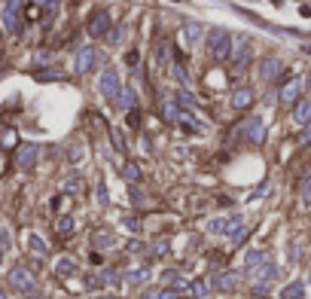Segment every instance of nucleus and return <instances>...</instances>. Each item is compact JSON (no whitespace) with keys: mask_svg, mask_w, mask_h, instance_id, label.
<instances>
[{"mask_svg":"<svg viewBox=\"0 0 311 299\" xmlns=\"http://www.w3.org/2000/svg\"><path fill=\"white\" fill-rule=\"evenodd\" d=\"M208 52L214 61H229L232 52V34L226 28H211L208 31Z\"/></svg>","mask_w":311,"mask_h":299,"instance_id":"nucleus-1","label":"nucleus"},{"mask_svg":"<svg viewBox=\"0 0 311 299\" xmlns=\"http://www.w3.org/2000/svg\"><path fill=\"white\" fill-rule=\"evenodd\" d=\"M98 89H101V95L116 107L119 104V95H122V83H119V73H116L113 67H107L101 77H98Z\"/></svg>","mask_w":311,"mask_h":299,"instance_id":"nucleus-2","label":"nucleus"},{"mask_svg":"<svg viewBox=\"0 0 311 299\" xmlns=\"http://www.w3.org/2000/svg\"><path fill=\"white\" fill-rule=\"evenodd\" d=\"M95 61H98V49H95V46H83V49H76V55H73V73L86 77V73L95 67Z\"/></svg>","mask_w":311,"mask_h":299,"instance_id":"nucleus-3","label":"nucleus"},{"mask_svg":"<svg viewBox=\"0 0 311 299\" xmlns=\"http://www.w3.org/2000/svg\"><path fill=\"white\" fill-rule=\"evenodd\" d=\"M86 31H89V37H107L110 34V13L107 10H95L89 16V22H86Z\"/></svg>","mask_w":311,"mask_h":299,"instance_id":"nucleus-4","label":"nucleus"},{"mask_svg":"<svg viewBox=\"0 0 311 299\" xmlns=\"http://www.w3.org/2000/svg\"><path fill=\"white\" fill-rule=\"evenodd\" d=\"M10 284H13L19 293H34V290H37L34 275H31V269H25V266H16V269L10 272Z\"/></svg>","mask_w":311,"mask_h":299,"instance_id":"nucleus-5","label":"nucleus"},{"mask_svg":"<svg viewBox=\"0 0 311 299\" xmlns=\"http://www.w3.org/2000/svg\"><path fill=\"white\" fill-rule=\"evenodd\" d=\"M302 86H305V80H302V77H290V80L281 86V92H278L281 104H284V107H293V104H296V98H299V92H302Z\"/></svg>","mask_w":311,"mask_h":299,"instance_id":"nucleus-6","label":"nucleus"},{"mask_svg":"<svg viewBox=\"0 0 311 299\" xmlns=\"http://www.w3.org/2000/svg\"><path fill=\"white\" fill-rule=\"evenodd\" d=\"M19 10H22V0H7L4 4V25L10 34H22V25H19Z\"/></svg>","mask_w":311,"mask_h":299,"instance_id":"nucleus-7","label":"nucleus"},{"mask_svg":"<svg viewBox=\"0 0 311 299\" xmlns=\"http://www.w3.org/2000/svg\"><path fill=\"white\" fill-rule=\"evenodd\" d=\"M37 156H40V146H37V143H25V146L16 150V165L22 171H31L37 165Z\"/></svg>","mask_w":311,"mask_h":299,"instance_id":"nucleus-8","label":"nucleus"},{"mask_svg":"<svg viewBox=\"0 0 311 299\" xmlns=\"http://www.w3.org/2000/svg\"><path fill=\"white\" fill-rule=\"evenodd\" d=\"M241 134L247 137V143H262V137H265V125H262V119H259V116H250V119L241 125Z\"/></svg>","mask_w":311,"mask_h":299,"instance_id":"nucleus-9","label":"nucleus"},{"mask_svg":"<svg viewBox=\"0 0 311 299\" xmlns=\"http://www.w3.org/2000/svg\"><path fill=\"white\" fill-rule=\"evenodd\" d=\"M281 58H262L259 61V80L262 83H275L278 80V73H281Z\"/></svg>","mask_w":311,"mask_h":299,"instance_id":"nucleus-10","label":"nucleus"},{"mask_svg":"<svg viewBox=\"0 0 311 299\" xmlns=\"http://www.w3.org/2000/svg\"><path fill=\"white\" fill-rule=\"evenodd\" d=\"M253 98H256L253 86H238L235 92H232V110H247L253 104Z\"/></svg>","mask_w":311,"mask_h":299,"instance_id":"nucleus-11","label":"nucleus"},{"mask_svg":"<svg viewBox=\"0 0 311 299\" xmlns=\"http://www.w3.org/2000/svg\"><path fill=\"white\" fill-rule=\"evenodd\" d=\"M122 110V113H131V110H137V95L131 86H122V95H119V104H116Z\"/></svg>","mask_w":311,"mask_h":299,"instance_id":"nucleus-12","label":"nucleus"},{"mask_svg":"<svg viewBox=\"0 0 311 299\" xmlns=\"http://www.w3.org/2000/svg\"><path fill=\"white\" fill-rule=\"evenodd\" d=\"M199 40H202V28L192 25V22H186V25H183V43H186L189 49H196Z\"/></svg>","mask_w":311,"mask_h":299,"instance_id":"nucleus-13","label":"nucleus"},{"mask_svg":"<svg viewBox=\"0 0 311 299\" xmlns=\"http://www.w3.org/2000/svg\"><path fill=\"white\" fill-rule=\"evenodd\" d=\"M265 263H268V253H265V250H250V253H247V259H244V269H247V272H253L256 266H265Z\"/></svg>","mask_w":311,"mask_h":299,"instance_id":"nucleus-14","label":"nucleus"},{"mask_svg":"<svg viewBox=\"0 0 311 299\" xmlns=\"http://www.w3.org/2000/svg\"><path fill=\"white\" fill-rule=\"evenodd\" d=\"M293 122H299V125L311 122V101H299V104H296V110H293Z\"/></svg>","mask_w":311,"mask_h":299,"instance_id":"nucleus-15","label":"nucleus"},{"mask_svg":"<svg viewBox=\"0 0 311 299\" xmlns=\"http://www.w3.org/2000/svg\"><path fill=\"white\" fill-rule=\"evenodd\" d=\"M73 229H76V223H73V217H58V223H55V232H58L61 238L73 235Z\"/></svg>","mask_w":311,"mask_h":299,"instance_id":"nucleus-16","label":"nucleus"},{"mask_svg":"<svg viewBox=\"0 0 311 299\" xmlns=\"http://www.w3.org/2000/svg\"><path fill=\"white\" fill-rule=\"evenodd\" d=\"M122 177H125L128 183H140V177H143V174H140V165H137V162H125V165H122Z\"/></svg>","mask_w":311,"mask_h":299,"instance_id":"nucleus-17","label":"nucleus"},{"mask_svg":"<svg viewBox=\"0 0 311 299\" xmlns=\"http://www.w3.org/2000/svg\"><path fill=\"white\" fill-rule=\"evenodd\" d=\"M217 287H220V290H235V287H238V275H235V272L220 275V278H217Z\"/></svg>","mask_w":311,"mask_h":299,"instance_id":"nucleus-18","label":"nucleus"},{"mask_svg":"<svg viewBox=\"0 0 311 299\" xmlns=\"http://www.w3.org/2000/svg\"><path fill=\"white\" fill-rule=\"evenodd\" d=\"M76 272V263H73V256H61L58 263H55V275H70Z\"/></svg>","mask_w":311,"mask_h":299,"instance_id":"nucleus-19","label":"nucleus"},{"mask_svg":"<svg viewBox=\"0 0 311 299\" xmlns=\"http://www.w3.org/2000/svg\"><path fill=\"white\" fill-rule=\"evenodd\" d=\"M125 40V25H116V28H110V34H107V43L110 46H119Z\"/></svg>","mask_w":311,"mask_h":299,"instance_id":"nucleus-20","label":"nucleus"},{"mask_svg":"<svg viewBox=\"0 0 311 299\" xmlns=\"http://www.w3.org/2000/svg\"><path fill=\"white\" fill-rule=\"evenodd\" d=\"M92 241H95V247H101V250H104V247H113V244H116L113 232H104V229H101V232H95V238H92Z\"/></svg>","mask_w":311,"mask_h":299,"instance_id":"nucleus-21","label":"nucleus"},{"mask_svg":"<svg viewBox=\"0 0 311 299\" xmlns=\"http://www.w3.org/2000/svg\"><path fill=\"white\" fill-rule=\"evenodd\" d=\"M226 229H229V220H223V217H217V220L208 223V232L211 235H226Z\"/></svg>","mask_w":311,"mask_h":299,"instance_id":"nucleus-22","label":"nucleus"},{"mask_svg":"<svg viewBox=\"0 0 311 299\" xmlns=\"http://www.w3.org/2000/svg\"><path fill=\"white\" fill-rule=\"evenodd\" d=\"M302 293H305L302 281H296V284H290V287H284V290H281V296H284V299H302Z\"/></svg>","mask_w":311,"mask_h":299,"instance_id":"nucleus-23","label":"nucleus"},{"mask_svg":"<svg viewBox=\"0 0 311 299\" xmlns=\"http://www.w3.org/2000/svg\"><path fill=\"white\" fill-rule=\"evenodd\" d=\"M28 244H31V250L37 253V256H46L49 250H46V244H43V238L40 235H28Z\"/></svg>","mask_w":311,"mask_h":299,"instance_id":"nucleus-24","label":"nucleus"},{"mask_svg":"<svg viewBox=\"0 0 311 299\" xmlns=\"http://www.w3.org/2000/svg\"><path fill=\"white\" fill-rule=\"evenodd\" d=\"M174 104H183V107H199V101L192 98V95H189L186 89H180V92L174 95Z\"/></svg>","mask_w":311,"mask_h":299,"instance_id":"nucleus-25","label":"nucleus"},{"mask_svg":"<svg viewBox=\"0 0 311 299\" xmlns=\"http://www.w3.org/2000/svg\"><path fill=\"white\" fill-rule=\"evenodd\" d=\"M171 73H174V80H177L183 89L189 86V77H186V70H183V64H180V61H177V64H171Z\"/></svg>","mask_w":311,"mask_h":299,"instance_id":"nucleus-26","label":"nucleus"},{"mask_svg":"<svg viewBox=\"0 0 311 299\" xmlns=\"http://www.w3.org/2000/svg\"><path fill=\"white\" fill-rule=\"evenodd\" d=\"M110 134H113V146L119 150V153H125L128 150V143H125V137H122V131L119 128H110Z\"/></svg>","mask_w":311,"mask_h":299,"instance_id":"nucleus-27","label":"nucleus"},{"mask_svg":"<svg viewBox=\"0 0 311 299\" xmlns=\"http://www.w3.org/2000/svg\"><path fill=\"white\" fill-rule=\"evenodd\" d=\"M208 290H211V287H208L205 281H196V284H189V293H192V296H196V299H202V296H208Z\"/></svg>","mask_w":311,"mask_h":299,"instance_id":"nucleus-28","label":"nucleus"},{"mask_svg":"<svg viewBox=\"0 0 311 299\" xmlns=\"http://www.w3.org/2000/svg\"><path fill=\"white\" fill-rule=\"evenodd\" d=\"M302 202L311 208V168H308V174H305V183H302Z\"/></svg>","mask_w":311,"mask_h":299,"instance_id":"nucleus-29","label":"nucleus"},{"mask_svg":"<svg viewBox=\"0 0 311 299\" xmlns=\"http://www.w3.org/2000/svg\"><path fill=\"white\" fill-rule=\"evenodd\" d=\"M61 190H64V193H80V180H76V177H67Z\"/></svg>","mask_w":311,"mask_h":299,"instance_id":"nucleus-30","label":"nucleus"},{"mask_svg":"<svg viewBox=\"0 0 311 299\" xmlns=\"http://www.w3.org/2000/svg\"><path fill=\"white\" fill-rule=\"evenodd\" d=\"M37 7H43V13H55L58 10V0H34Z\"/></svg>","mask_w":311,"mask_h":299,"instance_id":"nucleus-31","label":"nucleus"},{"mask_svg":"<svg viewBox=\"0 0 311 299\" xmlns=\"http://www.w3.org/2000/svg\"><path fill=\"white\" fill-rule=\"evenodd\" d=\"M125 278H128V281H131V284H140V281H143V278H146V272H143V269H134V272H128V275H125Z\"/></svg>","mask_w":311,"mask_h":299,"instance_id":"nucleus-32","label":"nucleus"},{"mask_svg":"<svg viewBox=\"0 0 311 299\" xmlns=\"http://www.w3.org/2000/svg\"><path fill=\"white\" fill-rule=\"evenodd\" d=\"M37 80H64V73H58V70H46V73H37Z\"/></svg>","mask_w":311,"mask_h":299,"instance_id":"nucleus-33","label":"nucleus"},{"mask_svg":"<svg viewBox=\"0 0 311 299\" xmlns=\"http://www.w3.org/2000/svg\"><path fill=\"white\" fill-rule=\"evenodd\" d=\"M125 116H128V125H131V128L140 125V110H131V113H125Z\"/></svg>","mask_w":311,"mask_h":299,"instance_id":"nucleus-34","label":"nucleus"},{"mask_svg":"<svg viewBox=\"0 0 311 299\" xmlns=\"http://www.w3.org/2000/svg\"><path fill=\"white\" fill-rule=\"evenodd\" d=\"M299 143H311V122H305V128L299 134Z\"/></svg>","mask_w":311,"mask_h":299,"instance_id":"nucleus-35","label":"nucleus"},{"mask_svg":"<svg viewBox=\"0 0 311 299\" xmlns=\"http://www.w3.org/2000/svg\"><path fill=\"white\" fill-rule=\"evenodd\" d=\"M98 202L107 205V186H104V180H98Z\"/></svg>","mask_w":311,"mask_h":299,"instance_id":"nucleus-36","label":"nucleus"},{"mask_svg":"<svg viewBox=\"0 0 311 299\" xmlns=\"http://www.w3.org/2000/svg\"><path fill=\"white\" fill-rule=\"evenodd\" d=\"M0 250H10V232L0 229Z\"/></svg>","mask_w":311,"mask_h":299,"instance_id":"nucleus-37","label":"nucleus"},{"mask_svg":"<svg viewBox=\"0 0 311 299\" xmlns=\"http://www.w3.org/2000/svg\"><path fill=\"white\" fill-rule=\"evenodd\" d=\"M137 61H140V55H137V52L131 49V52L125 55V64H128V67H137Z\"/></svg>","mask_w":311,"mask_h":299,"instance_id":"nucleus-38","label":"nucleus"},{"mask_svg":"<svg viewBox=\"0 0 311 299\" xmlns=\"http://www.w3.org/2000/svg\"><path fill=\"white\" fill-rule=\"evenodd\" d=\"M70 162H73V165H76V162H83V150H80V146H73V150H70Z\"/></svg>","mask_w":311,"mask_h":299,"instance_id":"nucleus-39","label":"nucleus"},{"mask_svg":"<svg viewBox=\"0 0 311 299\" xmlns=\"http://www.w3.org/2000/svg\"><path fill=\"white\" fill-rule=\"evenodd\" d=\"M122 223H125V229H131V232H137V229H140V226H137V220H134V217H125Z\"/></svg>","mask_w":311,"mask_h":299,"instance_id":"nucleus-40","label":"nucleus"},{"mask_svg":"<svg viewBox=\"0 0 311 299\" xmlns=\"http://www.w3.org/2000/svg\"><path fill=\"white\" fill-rule=\"evenodd\" d=\"M159 299H180V296H177L174 290H162V293H159Z\"/></svg>","mask_w":311,"mask_h":299,"instance_id":"nucleus-41","label":"nucleus"},{"mask_svg":"<svg viewBox=\"0 0 311 299\" xmlns=\"http://www.w3.org/2000/svg\"><path fill=\"white\" fill-rule=\"evenodd\" d=\"M13 143H16V137H13V131H7L4 134V146H13Z\"/></svg>","mask_w":311,"mask_h":299,"instance_id":"nucleus-42","label":"nucleus"},{"mask_svg":"<svg viewBox=\"0 0 311 299\" xmlns=\"http://www.w3.org/2000/svg\"><path fill=\"white\" fill-rule=\"evenodd\" d=\"M0 299H7V293H4V290H0Z\"/></svg>","mask_w":311,"mask_h":299,"instance_id":"nucleus-43","label":"nucleus"},{"mask_svg":"<svg viewBox=\"0 0 311 299\" xmlns=\"http://www.w3.org/2000/svg\"><path fill=\"white\" fill-rule=\"evenodd\" d=\"M98 299H113V296H98Z\"/></svg>","mask_w":311,"mask_h":299,"instance_id":"nucleus-44","label":"nucleus"},{"mask_svg":"<svg viewBox=\"0 0 311 299\" xmlns=\"http://www.w3.org/2000/svg\"><path fill=\"white\" fill-rule=\"evenodd\" d=\"M305 83H308V89H311V77H308V80H305Z\"/></svg>","mask_w":311,"mask_h":299,"instance_id":"nucleus-45","label":"nucleus"},{"mask_svg":"<svg viewBox=\"0 0 311 299\" xmlns=\"http://www.w3.org/2000/svg\"><path fill=\"white\" fill-rule=\"evenodd\" d=\"M0 263H4V250H0Z\"/></svg>","mask_w":311,"mask_h":299,"instance_id":"nucleus-46","label":"nucleus"},{"mask_svg":"<svg viewBox=\"0 0 311 299\" xmlns=\"http://www.w3.org/2000/svg\"><path fill=\"white\" fill-rule=\"evenodd\" d=\"M0 37H4V31H0Z\"/></svg>","mask_w":311,"mask_h":299,"instance_id":"nucleus-47","label":"nucleus"}]
</instances>
